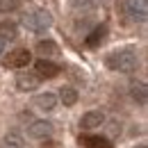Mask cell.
Masks as SVG:
<instances>
[{"mask_svg": "<svg viewBox=\"0 0 148 148\" xmlns=\"http://www.w3.org/2000/svg\"><path fill=\"white\" fill-rule=\"evenodd\" d=\"M23 25L30 32H43V30H48L53 25V16L46 9H34V12H30V14L23 16Z\"/></svg>", "mask_w": 148, "mask_h": 148, "instance_id": "cell-3", "label": "cell"}, {"mask_svg": "<svg viewBox=\"0 0 148 148\" xmlns=\"http://www.w3.org/2000/svg\"><path fill=\"white\" fill-rule=\"evenodd\" d=\"M105 123V114L100 110H91V112H87L82 119H80V128L82 130H93V128H100Z\"/></svg>", "mask_w": 148, "mask_h": 148, "instance_id": "cell-6", "label": "cell"}, {"mask_svg": "<svg viewBox=\"0 0 148 148\" xmlns=\"http://www.w3.org/2000/svg\"><path fill=\"white\" fill-rule=\"evenodd\" d=\"M41 84V77L37 73H18L16 75V87L18 91H34Z\"/></svg>", "mask_w": 148, "mask_h": 148, "instance_id": "cell-7", "label": "cell"}, {"mask_svg": "<svg viewBox=\"0 0 148 148\" xmlns=\"http://www.w3.org/2000/svg\"><path fill=\"white\" fill-rule=\"evenodd\" d=\"M16 37H18V27H16V23H12V21H2V23H0V39H2V41H14Z\"/></svg>", "mask_w": 148, "mask_h": 148, "instance_id": "cell-13", "label": "cell"}, {"mask_svg": "<svg viewBox=\"0 0 148 148\" xmlns=\"http://www.w3.org/2000/svg\"><path fill=\"white\" fill-rule=\"evenodd\" d=\"M0 55H2V39H0Z\"/></svg>", "mask_w": 148, "mask_h": 148, "instance_id": "cell-19", "label": "cell"}, {"mask_svg": "<svg viewBox=\"0 0 148 148\" xmlns=\"http://www.w3.org/2000/svg\"><path fill=\"white\" fill-rule=\"evenodd\" d=\"M37 53L41 57H55L59 53V48H57L55 41H50V39H43V41H39L37 43Z\"/></svg>", "mask_w": 148, "mask_h": 148, "instance_id": "cell-15", "label": "cell"}, {"mask_svg": "<svg viewBox=\"0 0 148 148\" xmlns=\"http://www.w3.org/2000/svg\"><path fill=\"white\" fill-rule=\"evenodd\" d=\"M100 0H71V7L75 12H82V14H93L100 9Z\"/></svg>", "mask_w": 148, "mask_h": 148, "instance_id": "cell-10", "label": "cell"}, {"mask_svg": "<svg viewBox=\"0 0 148 148\" xmlns=\"http://www.w3.org/2000/svg\"><path fill=\"white\" fill-rule=\"evenodd\" d=\"M105 34H107V27H105V25H96V27H93V32H91L87 39H84V46L96 48V46H98V43L105 39Z\"/></svg>", "mask_w": 148, "mask_h": 148, "instance_id": "cell-14", "label": "cell"}, {"mask_svg": "<svg viewBox=\"0 0 148 148\" xmlns=\"http://www.w3.org/2000/svg\"><path fill=\"white\" fill-rule=\"evenodd\" d=\"M27 134H30L32 139H48V137L53 134V123H50V121H46V119L34 121V123H30Z\"/></svg>", "mask_w": 148, "mask_h": 148, "instance_id": "cell-5", "label": "cell"}, {"mask_svg": "<svg viewBox=\"0 0 148 148\" xmlns=\"http://www.w3.org/2000/svg\"><path fill=\"white\" fill-rule=\"evenodd\" d=\"M32 62V55H30V50H25V48H16V50H12L9 55L5 57V66L7 69H23V66H27Z\"/></svg>", "mask_w": 148, "mask_h": 148, "instance_id": "cell-4", "label": "cell"}, {"mask_svg": "<svg viewBox=\"0 0 148 148\" xmlns=\"http://www.w3.org/2000/svg\"><path fill=\"white\" fill-rule=\"evenodd\" d=\"M130 96H132V100L137 103V105H146L148 100V89L144 82H134L132 87H130Z\"/></svg>", "mask_w": 148, "mask_h": 148, "instance_id": "cell-12", "label": "cell"}, {"mask_svg": "<svg viewBox=\"0 0 148 148\" xmlns=\"http://www.w3.org/2000/svg\"><path fill=\"white\" fill-rule=\"evenodd\" d=\"M34 71H37L39 77H55V75H59V66L53 64L48 57H41L34 62Z\"/></svg>", "mask_w": 148, "mask_h": 148, "instance_id": "cell-8", "label": "cell"}, {"mask_svg": "<svg viewBox=\"0 0 148 148\" xmlns=\"http://www.w3.org/2000/svg\"><path fill=\"white\" fill-rule=\"evenodd\" d=\"M5 148H25V141L18 132H7L5 134Z\"/></svg>", "mask_w": 148, "mask_h": 148, "instance_id": "cell-17", "label": "cell"}, {"mask_svg": "<svg viewBox=\"0 0 148 148\" xmlns=\"http://www.w3.org/2000/svg\"><path fill=\"white\" fill-rule=\"evenodd\" d=\"M139 148H146V146H144V144H141V146H139Z\"/></svg>", "mask_w": 148, "mask_h": 148, "instance_id": "cell-20", "label": "cell"}, {"mask_svg": "<svg viewBox=\"0 0 148 148\" xmlns=\"http://www.w3.org/2000/svg\"><path fill=\"white\" fill-rule=\"evenodd\" d=\"M116 9L123 18L132 21V23H144L146 21V0H116Z\"/></svg>", "mask_w": 148, "mask_h": 148, "instance_id": "cell-2", "label": "cell"}, {"mask_svg": "<svg viewBox=\"0 0 148 148\" xmlns=\"http://www.w3.org/2000/svg\"><path fill=\"white\" fill-rule=\"evenodd\" d=\"M34 105H37L41 112H53L57 107V96H55V93H50V91L39 93L37 98H34Z\"/></svg>", "mask_w": 148, "mask_h": 148, "instance_id": "cell-9", "label": "cell"}, {"mask_svg": "<svg viewBox=\"0 0 148 148\" xmlns=\"http://www.w3.org/2000/svg\"><path fill=\"white\" fill-rule=\"evenodd\" d=\"M80 144H84L87 148H112L107 137H98V134H84L80 137Z\"/></svg>", "mask_w": 148, "mask_h": 148, "instance_id": "cell-11", "label": "cell"}, {"mask_svg": "<svg viewBox=\"0 0 148 148\" xmlns=\"http://www.w3.org/2000/svg\"><path fill=\"white\" fill-rule=\"evenodd\" d=\"M18 7H21V0H0V14L16 12Z\"/></svg>", "mask_w": 148, "mask_h": 148, "instance_id": "cell-18", "label": "cell"}, {"mask_svg": "<svg viewBox=\"0 0 148 148\" xmlns=\"http://www.w3.org/2000/svg\"><path fill=\"white\" fill-rule=\"evenodd\" d=\"M105 64H107V69H112V71L132 73L139 66V57L134 53V48H121V50H114L112 55H107Z\"/></svg>", "mask_w": 148, "mask_h": 148, "instance_id": "cell-1", "label": "cell"}, {"mask_svg": "<svg viewBox=\"0 0 148 148\" xmlns=\"http://www.w3.org/2000/svg\"><path fill=\"white\" fill-rule=\"evenodd\" d=\"M59 100L66 105V107H71L77 103V91L71 89V87H62V91H59Z\"/></svg>", "mask_w": 148, "mask_h": 148, "instance_id": "cell-16", "label": "cell"}]
</instances>
